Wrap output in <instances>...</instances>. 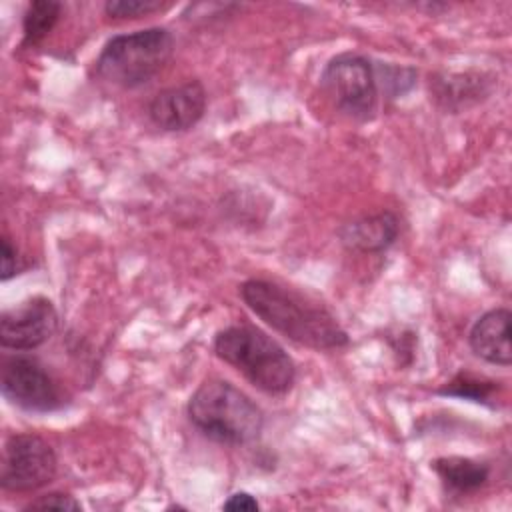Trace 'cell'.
<instances>
[{
  "instance_id": "cell-3",
  "label": "cell",
  "mask_w": 512,
  "mask_h": 512,
  "mask_svg": "<svg viewBox=\"0 0 512 512\" xmlns=\"http://www.w3.org/2000/svg\"><path fill=\"white\" fill-rule=\"evenodd\" d=\"M214 352L266 394H284L296 380L290 354L256 326L236 324L220 330L214 338Z\"/></svg>"
},
{
  "instance_id": "cell-9",
  "label": "cell",
  "mask_w": 512,
  "mask_h": 512,
  "mask_svg": "<svg viewBox=\"0 0 512 512\" xmlns=\"http://www.w3.org/2000/svg\"><path fill=\"white\" fill-rule=\"evenodd\" d=\"M206 112V90L200 80H186L160 90L148 104V118L164 132L194 128Z\"/></svg>"
},
{
  "instance_id": "cell-6",
  "label": "cell",
  "mask_w": 512,
  "mask_h": 512,
  "mask_svg": "<svg viewBox=\"0 0 512 512\" xmlns=\"http://www.w3.org/2000/svg\"><path fill=\"white\" fill-rule=\"evenodd\" d=\"M58 470L54 448L40 436L20 432L4 442L0 484L8 492H34L48 486Z\"/></svg>"
},
{
  "instance_id": "cell-11",
  "label": "cell",
  "mask_w": 512,
  "mask_h": 512,
  "mask_svg": "<svg viewBox=\"0 0 512 512\" xmlns=\"http://www.w3.org/2000/svg\"><path fill=\"white\" fill-rule=\"evenodd\" d=\"M398 230L400 222L396 214L384 210L342 224L338 230V238L348 250L376 254L394 244V240L398 238Z\"/></svg>"
},
{
  "instance_id": "cell-7",
  "label": "cell",
  "mask_w": 512,
  "mask_h": 512,
  "mask_svg": "<svg viewBox=\"0 0 512 512\" xmlns=\"http://www.w3.org/2000/svg\"><path fill=\"white\" fill-rule=\"evenodd\" d=\"M2 394L28 412H54L64 406V394L48 370L30 356H12L2 368Z\"/></svg>"
},
{
  "instance_id": "cell-19",
  "label": "cell",
  "mask_w": 512,
  "mask_h": 512,
  "mask_svg": "<svg viewBox=\"0 0 512 512\" xmlns=\"http://www.w3.org/2000/svg\"><path fill=\"white\" fill-rule=\"evenodd\" d=\"M22 270V256H18L16 246H12L10 238L2 236V280H10Z\"/></svg>"
},
{
  "instance_id": "cell-12",
  "label": "cell",
  "mask_w": 512,
  "mask_h": 512,
  "mask_svg": "<svg viewBox=\"0 0 512 512\" xmlns=\"http://www.w3.org/2000/svg\"><path fill=\"white\" fill-rule=\"evenodd\" d=\"M434 472L446 486L456 494H470L482 488L490 478V466L466 456H444L432 462Z\"/></svg>"
},
{
  "instance_id": "cell-17",
  "label": "cell",
  "mask_w": 512,
  "mask_h": 512,
  "mask_svg": "<svg viewBox=\"0 0 512 512\" xmlns=\"http://www.w3.org/2000/svg\"><path fill=\"white\" fill-rule=\"evenodd\" d=\"M170 4H164L160 0H110L104 4V12L110 18L126 20V18H140L154 12H160L168 8Z\"/></svg>"
},
{
  "instance_id": "cell-18",
  "label": "cell",
  "mask_w": 512,
  "mask_h": 512,
  "mask_svg": "<svg viewBox=\"0 0 512 512\" xmlns=\"http://www.w3.org/2000/svg\"><path fill=\"white\" fill-rule=\"evenodd\" d=\"M26 510H82V504L66 492H48L32 500Z\"/></svg>"
},
{
  "instance_id": "cell-15",
  "label": "cell",
  "mask_w": 512,
  "mask_h": 512,
  "mask_svg": "<svg viewBox=\"0 0 512 512\" xmlns=\"http://www.w3.org/2000/svg\"><path fill=\"white\" fill-rule=\"evenodd\" d=\"M494 390H496V384L490 380H480L472 374H458L440 390V394L458 396L474 402H486L492 398Z\"/></svg>"
},
{
  "instance_id": "cell-16",
  "label": "cell",
  "mask_w": 512,
  "mask_h": 512,
  "mask_svg": "<svg viewBox=\"0 0 512 512\" xmlns=\"http://www.w3.org/2000/svg\"><path fill=\"white\" fill-rule=\"evenodd\" d=\"M376 76L380 92L388 98H398L408 92L416 82V72L412 68L394 66V64H376Z\"/></svg>"
},
{
  "instance_id": "cell-5",
  "label": "cell",
  "mask_w": 512,
  "mask_h": 512,
  "mask_svg": "<svg viewBox=\"0 0 512 512\" xmlns=\"http://www.w3.org/2000/svg\"><path fill=\"white\" fill-rule=\"evenodd\" d=\"M320 84L334 108L356 120H370L382 94L376 64L352 52L334 56L326 64Z\"/></svg>"
},
{
  "instance_id": "cell-20",
  "label": "cell",
  "mask_w": 512,
  "mask_h": 512,
  "mask_svg": "<svg viewBox=\"0 0 512 512\" xmlns=\"http://www.w3.org/2000/svg\"><path fill=\"white\" fill-rule=\"evenodd\" d=\"M224 510H258V500L248 492H234L228 496V500L222 504Z\"/></svg>"
},
{
  "instance_id": "cell-8",
  "label": "cell",
  "mask_w": 512,
  "mask_h": 512,
  "mask_svg": "<svg viewBox=\"0 0 512 512\" xmlns=\"http://www.w3.org/2000/svg\"><path fill=\"white\" fill-rule=\"evenodd\" d=\"M58 330V312L46 296H32L0 316V344L12 350H34Z\"/></svg>"
},
{
  "instance_id": "cell-10",
  "label": "cell",
  "mask_w": 512,
  "mask_h": 512,
  "mask_svg": "<svg viewBox=\"0 0 512 512\" xmlns=\"http://www.w3.org/2000/svg\"><path fill=\"white\" fill-rule=\"evenodd\" d=\"M510 320L508 308H494L482 314L470 328L468 342L472 352L488 364L510 366L512 346H510Z\"/></svg>"
},
{
  "instance_id": "cell-2",
  "label": "cell",
  "mask_w": 512,
  "mask_h": 512,
  "mask_svg": "<svg viewBox=\"0 0 512 512\" xmlns=\"http://www.w3.org/2000/svg\"><path fill=\"white\" fill-rule=\"evenodd\" d=\"M188 418L204 436L230 446L254 442L264 428L258 404L220 378L206 380L196 388L188 400Z\"/></svg>"
},
{
  "instance_id": "cell-13",
  "label": "cell",
  "mask_w": 512,
  "mask_h": 512,
  "mask_svg": "<svg viewBox=\"0 0 512 512\" xmlns=\"http://www.w3.org/2000/svg\"><path fill=\"white\" fill-rule=\"evenodd\" d=\"M434 98L446 108H462L468 102H478L488 92V82L482 74H444L434 80Z\"/></svg>"
},
{
  "instance_id": "cell-4",
  "label": "cell",
  "mask_w": 512,
  "mask_h": 512,
  "mask_svg": "<svg viewBox=\"0 0 512 512\" xmlns=\"http://www.w3.org/2000/svg\"><path fill=\"white\" fill-rule=\"evenodd\" d=\"M174 52L170 30L154 26L112 36L100 50L96 76L118 88H138L150 82L168 64Z\"/></svg>"
},
{
  "instance_id": "cell-14",
  "label": "cell",
  "mask_w": 512,
  "mask_h": 512,
  "mask_svg": "<svg viewBox=\"0 0 512 512\" xmlns=\"http://www.w3.org/2000/svg\"><path fill=\"white\" fill-rule=\"evenodd\" d=\"M62 12V4L54 0H36L32 2L22 20V32H24V44L26 46H36L42 42L52 28L56 26L58 18Z\"/></svg>"
},
{
  "instance_id": "cell-1",
  "label": "cell",
  "mask_w": 512,
  "mask_h": 512,
  "mask_svg": "<svg viewBox=\"0 0 512 512\" xmlns=\"http://www.w3.org/2000/svg\"><path fill=\"white\" fill-rule=\"evenodd\" d=\"M240 296L264 324L296 344L314 350H338L348 344L346 330L328 310L276 282L250 278L240 286Z\"/></svg>"
}]
</instances>
